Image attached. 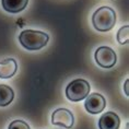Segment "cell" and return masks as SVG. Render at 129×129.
Here are the masks:
<instances>
[{"label":"cell","mask_w":129,"mask_h":129,"mask_svg":"<svg viewBox=\"0 0 129 129\" xmlns=\"http://www.w3.org/2000/svg\"><path fill=\"white\" fill-rule=\"evenodd\" d=\"M18 70V63L15 59L9 58L0 61V78L1 79H9L15 75Z\"/></svg>","instance_id":"ba28073f"},{"label":"cell","mask_w":129,"mask_h":129,"mask_svg":"<svg viewBox=\"0 0 129 129\" xmlns=\"http://www.w3.org/2000/svg\"><path fill=\"white\" fill-rule=\"evenodd\" d=\"M14 92L9 85L0 84V106L5 107L8 106L10 103L13 101Z\"/></svg>","instance_id":"30bf717a"},{"label":"cell","mask_w":129,"mask_h":129,"mask_svg":"<svg viewBox=\"0 0 129 129\" xmlns=\"http://www.w3.org/2000/svg\"><path fill=\"white\" fill-rule=\"evenodd\" d=\"M2 8L10 13H19L23 11L28 4V0H1Z\"/></svg>","instance_id":"9c48e42d"},{"label":"cell","mask_w":129,"mask_h":129,"mask_svg":"<svg viewBox=\"0 0 129 129\" xmlns=\"http://www.w3.org/2000/svg\"><path fill=\"white\" fill-rule=\"evenodd\" d=\"M49 41V36L41 31L24 30L19 35V42L27 50H38L45 47Z\"/></svg>","instance_id":"6da1fadb"},{"label":"cell","mask_w":129,"mask_h":129,"mask_svg":"<svg viewBox=\"0 0 129 129\" xmlns=\"http://www.w3.org/2000/svg\"><path fill=\"white\" fill-rule=\"evenodd\" d=\"M95 61L102 68L108 69L115 66L116 61H117V56H116L115 51L111 47L107 46H101L99 47L95 51Z\"/></svg>","instance_id":"277c9868"},{"label":"cell","mask_w":129,"mask_h":129,"mask_svg":"<svg viewBox=\"0 0 129 129\" xmlns=\"http://www.w3.org/2000/svg\"><path fill=\"white\" fill-rule=\"evenodd\" d=\"M120 125V119L118 115L113 112H107L101 116L99 120L100 129H118Z\"/></svg>","instance_id":"52a82bcc"},{"label":"cell","mask_w":129,"mask_h":129,"mask_svg":"<svg viewBox=\"0 0 129 129\" xmlns=\"http://www.w3.org/2000/svg\"><path fill=\"white\" fill-rule=\"evenodd\" d=\"M92 23L100 32L111 31L116 24V13L109 7H101L92 15Z\"/></svg>","instance_id":"7a4b0ae2"},{"label":"cell","mask_w":129,"mask_h":129,"mask_svg":"<svg viewBox=\"0 0 129 129\" xmlns=\"http://www.w3.org/2000/svg\"><path fill=\"white\" fill-rule=\"evenodd\" d=\"M51 124L55 126L71 129L73 126V115L67 108H58L51 115Z\"/></svg>","instance_id":"5b68a950"},{"label":"cell","mask_w":129,"mask_h":129,"mask_svg":"<svg viewBox=\"0 0 129 129\" xmlns=\"http://www.w3.org/2000/svg\"><path fill=\"white\" fill-rule=\"evenodd\" d=\"M8 129H31L26 122L23 120H13L9 125Z\"/></svg>","instance_id":"7c38bea8"},{"label":"cell","mask_w":129,"mask_h":129,"mask_svg":"<svg viewBox=\"0 0 129 129\" xmlns=\"http://www.w3.org/2000/svg\"><path fill=\"white\" fill-rule=\"evenodd\" d=\"M128 40H129V26L128 25H125V26L119 28V31L117 33V41L119 44L125 45L128 43Z\"/></svg>","instance_id":"8fae6325"},{"label":"cell","mask_w":129,"mask_h":129,"mask_svg":"<svg viewBox=\"0 0 129 129\" xmlns=\"http://www.w3.org/2000/svg\"><path fill=\"white\" fill-rule=\"evenodd\" d=\"M128 85H129V80H126L124 89H125V93H126V95H127V96L129 95V89H128Z\"/></svg>","instance_id":"4fadbf2b"},{"label":"cell","mask_w":129,"mask_h":129,"mask_svg":"<svg viewBox=\"0 0 129 129\" xmlns=\"http://www.w3.org/2000/svg\"><path fill=\"white\" fill-rule=\"evenodd\" d=\"M106 102L104 96L99 93H92L86 98L84 102V107L90 114H99L105 108Z\"/></svg>","instance_id":"8992f818"},{"label":"cell","mask_w":129,"mask_h":129,"mask_svg":"<svg viewBox=\"0 0 129 129\" xmlns=\"http://www.w3.org/2000/svg\"><path fill=\"white\" fill-rule=\"evenodd\" d=\"M90 93V84L83 79L73 80L67 85L66 96L71 102H79L84 100Z\"/></svg>","instance_id":"3957f363"}]
</instances>
